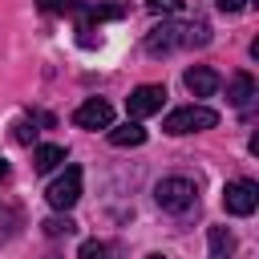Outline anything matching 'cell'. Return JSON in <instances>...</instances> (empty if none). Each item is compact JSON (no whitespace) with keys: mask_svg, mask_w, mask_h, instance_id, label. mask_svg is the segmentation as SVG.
I'll return each mask as SVG.
<instances>
[{"mask_svg":"<svg viewBox=\"0 0 259 259\" xmlns=\"http://www.w3.org/2000/svg\"><path fill=\"white\" fill-rule=\"evenodd\" d=\"M182 45H210V24L206 20H166L162 28H154L150 36H146V53L150 57H162V53H174V49H182Z\"/></svg>","mask_w":259,"mask_h":259,"instance_id":"cell-1","label":"cell"},{"mask_svg":"<svg viewBox=\"0 0 259 259\" xmlns=\"http://www.w3.org/2000/svg\"><path fill=\"white\" fill-rule=\"evenodd\" d=\"M154 198H158V206H162V210L182 214V210H190V206L198 202V186H194L190 178L174 174V178H162V182L154 186Z\"/></svg>","mask_w":259,"mask_h":259,"instance_id":"cell-2","label":"cell"},{"mask_svg":"<svg viewBox=\"0 0 259 259\" xmlns=\"http://www.w3.org/2000/svg\"><path fill=\"white\" fill-rule=\"evenodd\" d=\"M214 121H219V113H214V109H206V105H182V109L166 113L162 130L178 138V134H198V130H210Z\"/></svg>","mask_w":259,"mask_h":259,"instance_id":"cell-3","label":"cell"},{"mask_svg":"<svg viewBox=\"0 0 259 259\" xmlns=\"http://www.w3.org/2000/svg\"><path fill=\"white\" fill-rule=\"evenodd\" d=\"M45 198H49L53 210H69V206H77V198H81V166H65V174L49 182Z\"/></svg>","mask_w":259,"mask_h":259,"instance_id":"cell-4","label":"cell"},{"mask_svg":"<svg viewBox=\"0 0 259 259\" xmlns=\"http://www.w3.org/2000/svg\"><path fill=\"white\" fill-rule=\"evenodd\" d=\"M223 206H227V214L247 219V214L259 206V186H255L251 178H235V182H227V186H223Z\"/></svg>","mask_w":259,"mask_h":259,"instance_id":"cell-5","label":"cell"},{"mask_svg":"<svg viewBox=\"0 0 259 259\" xmlns=\"http://www.w3.org/2000/svg\"><path fill=\"white\" fill-rule=\"evenodd\" d=\"M162 101H166V89H162V85H138V89L125 97V109H130V117L138 121V117L158 113V109H162Z\"/></svg>","mask_w":259,"mask_h":259,"instance_id":"cell-6","label":"cell"},{"mask_svg":"<svg viewBox=\"0 0 259 259\" xmlns=\"http://www.w3.org/2000/svg\"><path fill=\"white\" fill-rule=\"evenodd\" d=\"M73 121H77L81 130H109V125H113V105L101 101V97H89V101L77 105Z\"/></svg>","mask_w":259,"mask_h":259,"instance_id":"cell-7","label":"cell"},{"mask_svg":"<svg viewBox=\"0 0 259 259\" xmlns=\"http://www.w3.org/2000/svg\"><path fill=\"white\" fill-rule=\"evenodd\" d=\"M186 89H190L194 97H210V93L219 89V73L206 69V65H194V69H186Z\"/></svg>","mask_w":259,"mask_h":259,"instance_id":"cell-8","label":"cell"},{"mask_svg":"<svg viewBox=\"0 0 259 259\" xmlns=\"http://www.w3.org/2000/svg\"><path fill=\"white\" fill-rule=\"evenodd\" d=\"M206 259H231L235 255V235L227 231V227H210L206 231Z\"/></svg>","mask_w":259,"mask_h":259,"instance_id":"cell-9","label":"cell"},{"mask_svg":"<svg viewBox=\"0 0 259 259\" xmlns=\"http://www.w3.org/2000/svg\"><path fill=\"white\" fill-rule=\"evenodd\" d=\"M251 97H255V77H251V73H235V77H231V85H227V101L243 109Z\"/></svg>","mask_w":259,"mask_h":259,"instance_id":"cell-10","label":"cell"},{"mask_svg":"<svg viewBox=\"0 0 259 259\" xmlns=\"http://www.w3.org/2000/svg\"><path fill=\"white\" fill-rule=\"evenodd\" d=\"M61 162H65V150H61V146H36V150H32V170H36V174L57 170Z\"/></svg>","mask_w":259,"mask_h":259,"instance_id":"cell-11","label":"cell"},{"mask_svg":"<svg viewBox=\"0 0 259 259\" xmlns=\"http://www.w3.org/2000/svg\"><path fill=\"white\" fill-rule=\"evenodd\" d=\"M109 142H113V146H142V142H146V130H142L138 121L109 125Z\"/></svg>","mask_w":259,"mask_h":259,"instance_id":"cell-12","label":"cell"},{"mask_svg":"<svg viewBox=\"0 0 259 259\" xmlns=\"http://www.w3.org/2000/svg\"><path fill=\"white\" fill-rule=\"evenodd\" d=\"M40 227H45L49 239H61V235H73V231H77V223H73L69 214H53V219H45Z\"/></svg>","mask_w":259,"mask_h":259,"instance_id":"cell-13","label":"cell"},{"mask_svg":"<svg viewBox=\"0 0 259 259\" xmlns=\"http://www.w3.org/2000/svg\"><path fill=\"white\" fill-rule=\"evenodd\" d=\"M77 259H113V247L101 243V239H85L81 251H77Z\"/></svg>","mask_w":259,"mask_h":259,"instance_id":"cell-14","label":"cell"},{"mask_svg":"<svg viewBox=\"0 0 259 259\" xmlns=\"http://www.w3.org/2000/svg\"><path fill=\"white\" fill-rule=\"evenodd\" d=\"M81 8V4H77ZM121 16V8H109V4H97V8H81V24H89V20H117Z\"/></svg>","mask_w":259,"mask_h":259,"instance_id":"cell-15","label":"cell"},{"mask_svg":"<svg viewBox=\"0 0 259 259\" xmlns=\"http://www.w3.org/2000/svg\"><path fill=\"white\" fill-rule=\"evenodd\" d=\"M16 227H20V210L0 206V239H12V235H16Z\"/></svg>","mask_w":259,"mask_h":259,"instance_id":"cell-16","label":"cell"},{"mask_svg":"<svg viewBox=\"0 0 259 259\" xmlns=\"http://www.w3.org/2000/svg\"><path fill=\"white\" fill-rule=\"evenodd\" d=\"M150 12H166V16H174V12H182V0H150Z\"/></svg>","mask_w":259,"mask_h":259,"instance_id":"cell-17","label":"cell"},{"mask_svg":"<svg viewBox=\"0 0 259 259\" xmlns=\"http://www.w3.org/2000/svg\"><path fill=\"white\" fill-rule=\"evenodd\" d=\"M45 12H73L77 8V0H36Z\"/></svg>","mask_w":259,"mask_h":259,"instance_id":"cell-18","label":"cell"},{"mask_svg":"<svg viewBox=\"0 0 259 259\" xmlns=\"http://www.w3.org/2000/svg\"><path fill=\"white\" fill-rule=\"evenodd\" d=\"M214 4H219V12H243L251 0H214Z\"/></svg>","mask_w":259,"mask_h":259,"instance_id":"cell-19","label":"cell"},{"mask_svg":"<svg viewBox=\"0 0 259 259\" xmlns=\"http://www.w3.org/2000/svg\"><path fill=\"white\" fill-rule=\"evenodd\" d=\"M32 134H36V130H32L28 121H20V125H16V142H32Z\"/></svg>","mask_w":259,"mask_h":259,"instance_id":"cell-20","label":"cell"},{"mask_svg":"<svg viewBox=\"0 0 259 259\" xmlns=\"http://www.w3.org/2000/svg\"><path fill=\"white\" fill-rule=\"evenodd\" d=\"M4 174H8V162H4V158H0V178H4Z\"/></svg>","mask_w":259,"mask_h":259,"instance_id":"cell-21","label":"cell"},{"mask_svg":"<svg viewBox=\"0 0 259 259\" xmlns=\"http://www.w3.org/2000/svg\"><path fill=\"white\" fill-rule=\"evenodd\" d=\"M150 259H162V255H150Z\"/></svg>","mask_w":259,"mask_h":259,"instance_id":"cell-22","label":"cell"},{"mask_svg":"<svg viewBox=\"0 0 259 259\" xmlns=\"http://www.w3.org/2000/svg\"><path fill=\"white\" fill-rule=\"evenodd\" d=\"M49 259H53V255H49Z\"/></svg>","mask_w":259,"mask_h":259,"instance_id":"cell-23","label":"cell"}]
</instances>
